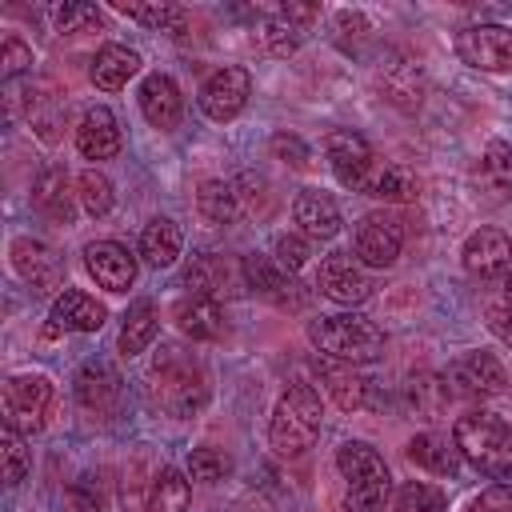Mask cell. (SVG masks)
<instances>
[{
	"instance_id": "44dd1931",
	"label": "cell",
	"mask_w": 512,
	"mask_h": 512,
	"mask_svg": "<svg viewBox=\"0 0 512 512\" xmlns=\"http://www.w3.org/2000/svg\"><path fill=\"white\" fill-rule=\"evenodd\" d=\"M48 320L56 332H100L108 320V308L96 296H88L84 288H60Z\"/></svg>"
},
{
	"instance_id": "ab89813d",
	"label": "cell",
	"mask_w": 512,
	"mask_h": 512,
	"mask_svg": "<svg viewBox=\"0 0 512 512\" xmlns=\"http://www.w3.org/2000/svg\"><path fill=\"white\" fill-rule=\"evenodd\" d=\"M272 260L284 268V272H300L308 260H312V240L304 236V232H280L276 240H272Z\"/></svg>"
},
{
	"instance_id": "7bdbcfd3",
	"label": "cell",
	"mask_w": 512,
	"mask_h": 512,
	"mask_svg": "<svg viewBox=\"0 0 512 512\" xmlns=\"http://www.w3.org/2000/svg\"><path fill=\"white\" fill-rule=\"evenodd\" d=\"M224 472H228V456H224V452H216V448H208V444L188 452V476H192V480L216 484V480H224Z\"/></svg>"
},
{
	"instance_id": "9a60e30c",
	"label": "cell",
	"mask_w": 512,
	"mask_h": 512,
	"mask_svg": "<svg viewBox=\"0 0 512 512\" xmlns=\"http://www.w3.org/2000/svg\"><path fill=\"white\" fill-rule=\"evenodd\" d=\"M240 268H244V288L256 292L260 300H268L276 308H304L308 296L300 292V284L292 280V272H284L276 260H268V256H244Z\"/></svg>"
},
{
	"instance_id": "ba28073f",
	"label": "cell",
	"mask_w": 512,
	"mask_h": 512,
	"mask_svg": "<svg viewBox=\"0 0 512 512\" xmlns=\"http://www.w3.org/2000/svg\"><path fill=\"white\" fill-rule=\"evenodd\" d=\"M452 48L476 72H512V28L504 24H468L452 36Z\"/></svg>"
},
{
	"instance_id": "836d02e7",
	"label": "cell",
	"mask_w": 512,
	"mask_h": 512,
	"mask_svg": "<svg viewBox=\"0 0 512 512\" xmlns=\"http://www.w3.org/2000/svg\"><path fill=\"white\" fill-rule=\"evenodd\" d=\"M188 500H192V484H188V476H184L180 468H172V464H160L144 512H188Z\"/></svg>"
},
{
	"instance_id": "cb8c5ba5",
	"label": "cell",
	"mask_w": 512,
	"mask_h": 512,
	"mask_svg": "<svg viewBox=\"0 0 512 512\" xmlns=\"http://www.w3.org/2000/svg\"><path fill=\"white\" fill-rule=\"evenodd\" d=\"M292 220L300 224V232H304L308 240H332V236L340 232V208H336V200H332L328 192H320V188L296 192V200H292Z\"/></svg>"
},
{
	"instance_id": "8d00e7d4",
	"label": "cell",
	"mask_w": 512,
	"mask_h": 512,
	"mask_svg": "<svg viewBox=\"0 0 512 512\" xmlns=\"http://www.w3.org/2000/svg\"><path fill=\"white\" fill-rule=\"evenodd\" d=\"M76 196H80V208L88 212V216H108L112 212V204H116V188H112V180L104 176V172H96V168H88V172H80L76 176Z\"/></svg>"
},
{
	"instance_id": "52a82bcc",
	"label": "cell",
	"mask_w": 512,
	"mask_h": 512,
	"mask_svg": "<svg viewBox=\"0 0 512 512\" xmlns=\"http://www.w3.org/2000/svg\"><path fill=\"white\" fill-rule=\"evenodd\" d=\"M444 384L460 400H492V396H504L508 372H504V364L492 352L476 348V352H460L456 360H448Z\"/></svg>"
},
{
	"instance_id": "d4e9b609",
	"label": "cell",
	"mask_w": 512,
	"mask_h": 512,
	"mask_svg": "<svg viewBox=\"0 0 512 512\" xmlns=\"http://www.w3.org/2000/svg\"><path fill=\"white\" fill-rule=\"evenodd\" d=\"M76 192H72V180L64 168H44L32 184V204L40 216H48L52 224H72L76 216Z\"/></svg>"
},
{
	"instance_id": "7a4b0ae2",
	"label": "cell",
	"mask_w": 512,
	"mask_h": 512,
	"mask_svg": "<svg viewBox=\"0 0 512 512\" xmlns=\"http://www.w3.org/2000/svg\"><path fill=\"white\" fill-rule=\"evenodd\" d=\"M148 392L160 412L188 420L208 404V376L196 356H188L180 348H160L148 368Z\"/></svg>"
},
{
	"instance_id": "5b68a950",
	"label": "cell",
	"mask_w": 512,
	"mask_h": 512,
	"mask_svg": "<svg viewBox=\"0 0 512 512\" xmlns=\"http://www.w3.org/2000/svg\"><path fill=\"white\" fill-rule=\"evenodd\" d=\"M308 340L316 352L344 364H372L384 356V332L356 312H332V316L308 320Z\"/></svg>"
},
{
	"instance_id": "7c38bea8",
	"label": "cell",
	"mask_w": 512,
	"mask_h": 512,
	"mask_svg": "<svg viewBox=\"0 0 512 512\" xmlns=\"http://www.w3.org/2000/svg\"><path fill=\"white\" fill-rule=\"evenodd\" d=\"M404 248V224L392 212H368L356 220V260L364 268H392Z\"/></svg>"
},
{
	"instance_id": "1f68e13d",
	"label": "cell",
	"mask_w": 512,
	"mask_h": 512,
	"mask_svg": "<svg viewBox=\"0 0 512 512\" xmlns=\"http://www.w3.org/2000/svg\"><path fill=\"white\" fill-rule=\"evenodd\" d=\"M404 400H408V408L416 416H428V420L440 416L448 408V400H452V392L444 384V372H412L404 380Z\"/></svg>"
},
{
	"instance_id": "f6af8a7d",
	"label": "cell",
	"mask_w": 512,
	"mask_h": 512,
	"mask_svg": "<svg viewBox=\"0 0 512 512\" xmlns=\"http://www.w3.org/2000/svg\"><path fill=\"white\" fill-rule=\"evenodd\" d=\"M268 148H272L276 160H284V164H292V168H308V164H312V148H308L296 132H276V136L268 140Z\"/></svg>"
},
{
	"instance_id": "ac0fdd59",
	"label": "cell",
	"mask_w": 512,
	"mask_h": 512,
	"mask_svg": "<svg viewBox=\"0 0 512 512\" xmlns=\"http://www.w3.org/2000/svg\"><path fill=\"white\" fill-rule=\"evenodd\" d=\"M184 288H192L196 296H232L236 288H244V268H236L228 256L220 252H196L184 264Z\"/></svg>"
},
{
	"instance_id": "8fae6325",
	"label": "cell",
	"mask_w": 512,
	"mask_h": 512,
	"mask_svg": "<svg viewBox=\"0 0 512 512\" xmlns=\"http://www.w3.org/2000/svg\"><path fill=\"white\" fill-rule=\"evenodd\" d=\"M316 288H320L328 300L352 308V304H364V300L372 296L376 280H372V272H368L352 252H328V256L320 260V268H316Z\"/></svg>"
},
{
	"instance_id": "4dcf8cb0",
	"label": "cell",
	"mask_w": 512,
	"mask_h": 512,
	"mask_svg": "<svg viewBox=\"0 0 512 512\" xmlns=\"http://www.w3.org/2000/svg\"><path fill=\"white\" fill-rule=\"evenodd\" d=\"M196 212L208 224H232V220H240L244 216V204H240L236 184H228V180H204L196 188Z\"/></svg>"
},
{
	"instance_id": "4fadbf2b",
	"label": "cell",
	"mask_w": 512,
	"mask_h": 512,
	"mask_svg": "<svg viewBox=\"0 0 512 512\" xmlns=\"http://www.w3.org/2000/svg\"><path fill=\"white\" fill-rule=\"evenodd\" d=\"M72 392H76V404L84 412L112 416L120 408V400H124V380L108 360H84L76 380H72Z\"/></svg>"
},
{
	"instance_id": "484cf974",
	"label": "cell",
	"mask_w": 512,
	"mask_h": 512,
	"mask_svg": "<svg viewBox=\"0 0 512 512\" xmlns=\"http://www.w3.org/2000/svg\"><path fill=\"white\" fill-rule=\"evenodd\" d=\"M404 456H408V464H416V468H424L432 476H456L460 472V460H464L460 448H456V440L452 436H440V432L412 436L408 448H404Z\"/></svg>"
},
{
	"instance_id": "d590c367",
	"label": "cell",
	"mask_w": 512,
	"mask_h": 512,
	"mask_svg": "<svg viewBox=\"0 0 512 512\" xmlns=\"http://www.w3.org/2000/svg\"><path fill=\"white\" fill-rule=\"evenodd\" d=\"M324 384H328L336 408H344V412H356V408L368 404V380L356 376L352 368H332V364H324Z\"/></svg>"
},
{
	"instance_id": "d6986e66",
	"label": "cell",
	"mask_w": 512,
	"mask_h": 512,
	"mask_svg": "<svg viewBox=\"0 0 512 512\" xmlns=\"http://www.w3.org/2000/svg\"><path fill=\"white\" fill-rule=\"evenodd\" d=\"M136 104H140L144 120L152 128H160V132L176 128L180 116H184V92L168 72H148L140 80V88H136Z\"/></svg>"
},
{
	"instance_id": "ffe728a7",
	"label": "cell",
	"mask_w": 512,
	"mask_h": 512,
	"mask_svg": "<svg viewBox=\"0 0 512 512\" xmlns=\"http://www.w3.org/2000/svg\"><path fill=\"white\" fill-rule=\"evenodd\" d=\"M172 324L188 340H224L228 336V316H224L220 300L196 296V292H188V296H180L172 304Z\"/></svg>"
},
{
	"instance_id": "277c9868",
	"label": "cell",
	"mask_w": 512,
	"mask_h": 512,
	"mask_svg": "<svg viewBox=\"0 0 512 512\" xmlns=\"http://www.w3.org/2000/svg\"><path fill=\"white\" fill-rule=\"evenodd\" d=\"M320 424H324V404H320V392L312 384H288L272 408V420H268V444L276 456H304L316 436H320Z\"/></svg>"
},
{
	"instance_id": "4316f807",
	"label": "cell",
	"mask_w": 512,
	"mask_h": 512,
	"mask_svg": "<svg viewBox=\"0 0 512 512\" xmlns=\"http://www.w3.org/2000/svg\"><path fill=\"white\" fill-rule=\"evenodd\" d=\"M140 72V52L136 48H128V44H104V48H96V56H92V84L100 88V92H120V88H128V80Z\"/></svg>"
},
{
	"instance_id": "3957f363",
	"label": "cell",
	"mask_w": 512,
	"mask_h": 512,
	"mask_svg": "<svg viewBox=\"0 0 512 512\" xmlns=\"http://www.w3.org/2000/svg\"><path fill=\"white\" fill-rule=\"evenodd\" d=\"M452 440L460 448V456L492 476V480H508L512 476V424L496 412H484V408H472L464 416H456L452 424Z\"/></svg>"
},
{
	"instance_id": "60d3db41",
	"label": "cell",
	"mask_w": 512,
	"mask_h": 512,
	"mask_svg": "<svg viewBox=\"0 0 512 512\" xmlns=\"http://www.w3.org/2000/svg\"><path fill=\"white\" fill-rule=\"evenodd\" d=\"M52 20H56V32H92V28H100V12L92 4H80V0L56 4Z\"/></svg>"
},
{
	"instance_id": "bcb514c9",
	"label": "cell",
	"mask_w": 512,
	"mask_h": 512,
	"mask_svg": "<svg viewBox=\"0 0 512 512\" xmlns=\"http://www.w3.org/2000/svg\"><path fill=\"white\" fill-rule=\"evenodd\" d=\"M468 512H512V484H488L480 496H472Z\"/></svg>"
},
{
	"instance_id": "83f0119b",
	"label": "cell",
	"mask_w": 512,
	"mask_h": 512,
	"mask_svg": "<svg viewBox=\"0 0 512 512\" xmlns=\"http://www.w3.org/2000/svg\"><path fill=\"white\" fill-rule=\"evenodd\" d=\"M112 8L152 32H168V36H180L188 28V8L180 4H168V0H112Z\"/></svg>"
},
{
	"instance_id": "6da1fadb",
	"label": "cell",
	"mask_w": 512,
	"mask_h": 512,
	"mask_svg": "<svg viewBox=\"0 0 512 512\" xmlns=\"http://www.w3.org/2000/svg\"><path fill=\"white\" fill-rule=\"evenodd\" d=\"M324 156H328L332 176L348 192H360V196H372L384 204H404L416 196V180L404 168L380 160L372 152V144L352 128H332L324 136Z\"/></svg>"
},
{
	"instance_id": "2e32d148",
	"label": "cell",
	"mask_w": 512,
	"mask_h": 512,
	"mask_svg": "<svg viewBox=\"0 0 512 512\" xmlns=\"http://www.w3.org/2000/svg\"><path fill=\"white\" fill-rule=\"evenodd\" d=\"M8 256H12L16 276H20L24 284H32L36 292H52V288L64 284V264H60V256H56L44 240L16 236L12 248H8Z\"/></svg>"
},
{
	"instance_id": "b9f144b4",
	"label": "cell",
	"mask_w": 512,
	"mask_h": 512,
	"mask_svg": "<svg viewBox=\"0 0 512 512\" xmlns=\"http://www.w3.org/2000/svg\"><path fill=\"white\" fill-rule=\"evenodd\" d=\"M484 320H488V332L504 344V348H512V292L504 288V292H492L488 300H484Z\"/></svg>"
},
{
	"instance_id": "603a6c76",
	"label": "cell",
	"mask_w": 512,
	"mask_h": 512,
	"mask_svg": "<svg viewBox=\"0 0 512 512\" xmlns=\"http://www.w3.org/2000/svg\"><path fill=\"white\" fill-rule=\"evenodd\" d=\"M472 184H476V192H480L484 200H492V204L512 200V144L492 140V144L480 152V160L472 164Z\"/></svg>"
},
{
	"instance_id": "5bb4252c",
	"label": "cell",
	"mask_w": 512,
	"mask_h": 512,
	"mask_svg": "<svg viewBox=\"0 0 512 512\" xmlns=\"http://www.w3.org/2000/svg\"><path fill=\"white\" fill-rule=\"evenodd\" d=\"M460 264L476 280H492V276L512 272V236L500 232V228H476V232H468V240L460 248Z\"/></svg>"
},
{
	"instance_id": "9c48e42d",
	"label": "cell",
	"mask_w": 512,
	"mask_h": 512,
	"mask_svg": "<svg viewBox=\"0 0 512 512\" xmlns=\"http://www.w3.org/2000/svg\"><path fill=\"white\" fill-rule=\"evenodd\" d=\"M316 20H320V4H280V8H268V16L256 24V44L268 56H292L300 48V40L312 32Z\"/></svg>"
},
{
	"instance_id": "f546056e",
	"label": "cell",
	"mask_w": 512,
	"mask_h": 512,
	"mask_svg": "<svg viewBox=\"0 0 512 512\" xmlns=\"http://www.w3.org/2000/svg\"><path fill=\"white\" fill-rule=\"evenodd\" d=\"M180 248H184V236H180V224L172 216H152L144 224V232H140V256H144V264L168 268V264H176Z\"/></svg>"
},
{
	"instance_id": "c3c4849f",
	"label": "cell",
	"mask_w": 512,
	"mask_h": 512,
	"mask_svg": "<svg viewBox=\"0 0 512 512\" xmlns=\"http://www.w3.org/2000/svg\"><path fill=\"white\" fill-rule=\"evenodd\" d=\"M508 292H512V276H508Z\"/></svg>"
},
{
	"instance_id": "e0dca14e",
	"label": "cell",
	"mask_w": 512,
	"mask_h": 512,
	"mask_svg": "<svg viewBox=\"0 0 512 512\" xmlns=\"http://www.w3.org/2000/svg\"><path fill=\"white\" fill-rule=\"evenodd\" d=\"M84 268L104 292H128L136 284V256L116 240L84 244Z\"/></svg>"
},
{
	"instance_id": "74e56055",
	"label": "cell",
	"mask_w": 512,
	"mask_h": 512,
	"mask_svg": "<svg viewBox=\"0 0 512 512\" xmlns=\"http://www.w3.org/2000/svg\"><path fill=\"white\" fill-rule=\"evenodd\" d=\"M396 512H448V496L428 480H404L396 488Z\"/></svg>"
},
{
	"instance_id": "ee69618b",
	"label": "cell",
	"mask_w": 512,
	"mask_h": 512,
	"mask_svg": "<svg viewBox=\"0 0 512 512\" xmlns=\"http://www.w3.org/2000/svg\"><path fill=\"white\" fill-rule=\"evenodd\" d=\"M32 68V48L20 40V36H8L4 44H0V76L12 84L20 72H28Z\"/></svg>"
},
{
	"instance_id": "d6a6232c",
	"label": "cell",
	"mask_w": 512,
	"mask_h": 512,
	"mask_svg": "<svg viewBox=\"0 0 512 512\" xmlns=\"http://www.w3.org/2000/svg\"><path fill=\"white\" fill-rule=\"evenodd\" d=\"M160 464H152L148 452H136L120 476V512H144L148 508V492H152V480H156Z\"/></svg>"
},
{
	"instance_id": "8992f818",
	"label": "cell",
	"mask_w": 512,
	"mask_h": 512,
	"mask_svg": "<svg viewBox=\"0 0 512 512\" xmlns=\"http://www.w3.org/2000/svg\"><path fill=\"white\" fill-rule=\"evenodd\" d=\"M52 400H56V388L44 372H16L4 384V424L32 436L48 424Z\"/></svg>"
},
{
	"instance_id": "7402d4cb",
	"label": "cell",
	"mask_w": 512,
	"mask_h": 512,
	"mask_svg": "<svg viewBox=\"0 0 512 512\" xmlns=\"http://www.w3.org/2000/svg\"><path fill=\"white\" fill-rule=\"evenodd\" d=\"M120 144H124V136H120V120L112 116V108L96 104V108H88L80 116V124H76V148H80L84 160H112L120 152Z\"/></svg>"
},
{
	"instance_id": "30bf717a",
	"label": "cell",
	"mask_w": 512,
	"mask_h": 512,
	"mask_svg": "<svg viewBox=\"0 0 512 512\" xmlns=\"http://www.w3.org/2000/svg\"><path fill=\"white\" fill-rule=\"evenodd\" d=\"M248 96H252V72L240 68V64H224L216 68L204 84H200V112L216 124H228L236 120L244 108H248Z\"/></svg>"
},
{
	"instance_id": "7dc6e473",
	"label": "cell",
	"mask_w": 512,
	"mask_h": 512,
	"mask_svg": "<svg viewBox=\"0 0 512 512\" xmlns=\"http://www.w3.org/2000/svg\"><path fill=\"white\" fill-rule=\"evenodd\" d=\"M68 504H72V512H100V488L92 484V476H80L68 488Z\"/></svg>"
},
{
	"instance_id": "f35d334b",
	"label": "cell",
	"mask_w": 512,
	"mask_h": 512,
	"mask_svg": "<svg viewBox=\"0 0 512 512\" xmlns=\"http://www.w3.org/2000/svg\"><path fill=\"white\" fill-rule=\"evenodd\" d=\"M0 456H4V484L16 488L28 476V468H32V456L24 448V432H16V428L4 424V432H0Z\"/></svg>"
},
{
	"instance_id": "f1b7e54d",
	"label": "cell",
	"mask_w": 512,
	"mask_h": 512,
	"mask_svg": "<svg viewBox=\"0 0 512 512\" xmlns=\"http://www.w3.org/2000/svg\"><path fill=\"white\" fill-rule=\"evenodd\" d=\"M156 332H160V308L152 300H132L128 312H124V320H120V336H116L120 356L124 360L128 356H140L156 340Z\"/></svg>"
},
{
	"instance_id": "e575fe53",
	"label": "cell",
	"mask_w": 512,
	"mask_h": 512,
	"mask_svg": "<svg viewBox=\"0 0 512 512\" xmlns=\"http://www.w3.org/2000/svg\"><path fill=\"white\" fill-rule=\"evenodd\" d=\"M64 120H68V104H64L56 92H44V96H32V92H28V124H32V132H36L44 144H56V140H60Z\"/></svg>"
}]
</instances>
